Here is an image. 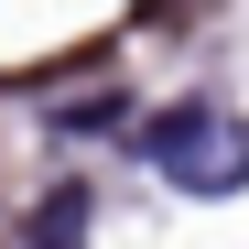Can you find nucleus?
Returning a JSON list of instances; mask_svg holds the SVG:
<instances>
[{
    "mask_svg": "<svg viewBox=\"0 0 249 249\" xmlns=\"http://www.w3.org/2000/svg\"><path fill=\"white\" fill-rule=\"evenodd\" d=\"M152 162H162V184H184V195H238L249 184V130L217 108H162L152 119Z\"/></svg>",
    "mask_w": 249,
    "mask_h": 249,
    "instance_id": "nucleus-1",
    "label": "nucleus"
},
{
    "mask_svg": "<svg viewBox=\"0 0 249 249\" xmlns=\"http://www.w3.org/2000/svg\"><path fill=\"white\" fill-rule=\"evenodd\" d=\"M76 217H87V206H76V195H54V228H44V249H76Z\"/></svg>",
    "mask_w": 249,
    "mask_h": 249,
    "instance_id": "nucleus-2",
    "label": "nucleus"
}]
</instances>
